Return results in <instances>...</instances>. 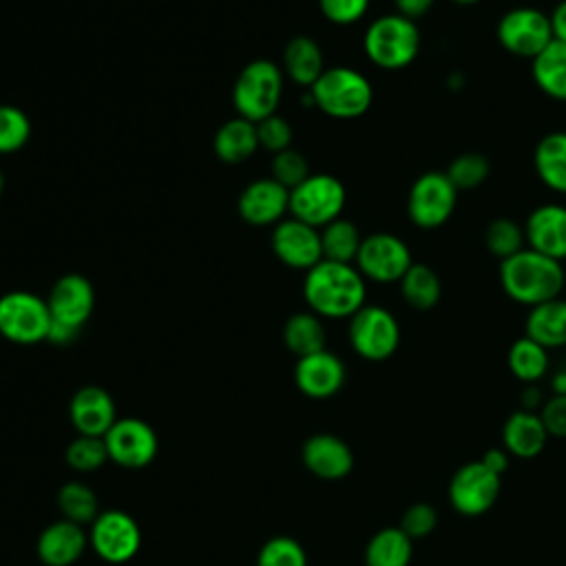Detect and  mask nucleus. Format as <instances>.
I'll list each match as a JSON object with an SVG mask.
<instances>
[{
	"instance_id": "5",
	"label": "nucleus",
	"mask_w": 566,
	"mask_h": 566,
	"mask_svg": "<svg viewBox=\"0 0 566 566\" xmlns=\"http://www.w3.org/2000/svg\"><path fill=\"white\" fill-rule=\"evenodd\" d=\"M283 95V71L272 60L259 57L248 62L232 86V106L237 115L261 122L276 113Z\"/></svg>"
},
{
	"instance_id": "27",
	"label": "nucleus",
	"mask_w": 566,
	"mask_h": 566,
	"mask_svg": "<svg viewBox=\"0 0 566 566\" xmlns=\"http://www.w3.org/2000/svg\"><path fill=\"white\" fill-rule=\"evenodd\" d=\"M533 164L546 188L566 195V130L544 135L535 146Z\"/></svg>"
},
{
	"instance_id": "33",
	"label": "nucleus",
	"mask_w": 566,
	"mask_h": 566,
	"mask_svg": "<svg viewBox=\"0 0 566 566\" xmlns=\"http://www.w3.org/2000/svg\"><path fill=\"white\" fill-rule=\"evenodd\" d=\"M363 234L354 221L338 217L321 228V248L323 259L338 263H354L360 250Z\"/></svg>"
},
{
	"instance_id": "19",
	"label": "nucleus",
	"mask_w": 566,
	"mask_h": 566,
	"mask_svg": "<svg viewBox=\"0 0 566 566\" xmlns=\"http://www.w3.org/2000/svg\"><path fill=\"white\" fill-rule=\"evenodd\" d=\"M526 243L551 259H566V206L542 203L531 210L524 223Z\"/></svg>"
},
{
	"instance_id": "4",
	"label": "nucleus",
	"mask_w": 566,
	"mask_h": 566,
	"mask_svg": "<svg viewBox=\"0 0 566 566\" xmlns=\"http://www.w3.org/2000/svg\"><path fill=\"white\" fill-rule=\"evenodd\" d=\"M363 49L374 66L385 71H400L409 66L420 53V29L411 18L400 13H385L365 29Z\"/></svg>"
},
{
	"instance_id": "13",
	"label": "nucleus",
	"mask_w": 566,
	"mask_h": 566,
	"mask_svg": "<svg viewBox=\"0 0 566 566\" xmlns=\"http://www.w3.org/2000/svg\"><path fill=\"white\" fill-rule=\"evenodd\" d=\"M93 551L111 564H122L135 557L142 544V533L137 522L124 511H104L99 513L88 533Z\"/></svg>"
},
{
	"instance_id": "10",
	"label": "nucleus",
	"mask_w": 566,
	"mask_h": 566,
	"mask_svg": "<svg viewBox=\"0 0 566 566\" xmlns=\"http://www.w3.org/2000/svg\"><path fill=\"white\" fill-rule=\"evenodd\" d=\"M354 265L365 281L398 283L413 265V259L409 245L398 234L374 232L363 237Z\"/></svg>"
},
{
	"instance_id": "23",
	"label": "nucleus",
	"mask_w": 566,
	"mask_h": 566,
	"mask_svg": "<svg viewBox=\"0 0 566 566\" xmlns=\"http://www.w3.org/2000/svg\"><path fill=\"white\" fill-rule=\"evenodd\" d=\"M548 431L539 418L537 411L528 409H517L513 411L504 427H502V442L504 449L520 460H531L537 458L548 442Z\"/></svg>"
},
{
	"instance_id": "1",
	"label": "nucleus",
	"mask_w": 566,
	"mask_h": 566,
	"mask_svg": "<svg viewBox=\"0 0 566 566\" xmlns=\"http://www.w3.org/2000/svg\"><path fill=\"white\" fill-rule=\"evenodd\" d=\"M367 296L365 276L354 263L323 259L305 272L303 298L321 318H352Z\"/></svg>"
},
{
	"instance_id": "35",
	"label": "nucleus",
	"mask_w": 566,
	"mask_h": 566,
	"mask_svg": "<svg viewBox=\"0 0 566 566\" xmlns=\"http://www.w3.org/2000/svg\"><path fill=\"white\" fill-rule=\"evenodd\" d=\"M57 506H60L64 520H71L80 526L86 522L93 524V520L99 515L97 497H95L93 489L82 482H66L57 491Z\"/></svg>"
},
{
	"instance_id": "16",
	"label": "nucleus",
	"mask_w": 566,
	"mask_h": 566,
	"mask_svg": "<svg viewBox=\"0 0 566 566\" xmlns=\"http://www.w3.org/2000/svg\"><path fill=\"white\" fill-rule=\"evenodd\" d=\"M237 210L250 226H276L290 212V190L272 177L254 179L241 190Z\"/></svg>"
},
{
	"instance_id": "20",
	"label": "nucleus",
	"mask_w": 566,
	"mask_h": 566,
	"mask_svg": "<svg viewBox=\"0 0 566 566\" xmlns=\"http://www.w3.org/2000/svg\"><path fill=\"white\" fill-rule=\"evenodd\" d=\"M69 416L80 436L104 438L106 431L115 424V402L111 394L97 385L82 387L73 394L69 405Z\"/></svg>"
},
{
	"instance_id": "25",
	"label": "nucleus",
	"mask_w": 566,
	"mask_h": 566,
	"mask_svg": "<svg viewBox=\"0 0 566 566\" xmlns=\"http://www.w3.org/2000/svg\"><path fill=\"white\" fill-rule=\"evenodd\" d=\"M283 71L294 84L310 88L325 71L318 42L310 35H294L283 49Z\"/></svg>"
},
{
	"instance_id": "34",
	"label": "nucleus",
	"mask_w": 566,
	"mask_h": 566,
	"mask_svg": "<svg viewBox=\"0 0 566 566\" xmlns=\"http://www.w3.org/2000/svg\"><path fill=\"white\" fill-rule=\"evenodd\" d=\"M524 243H526L524 226L515 223L509 217L493 219L484 230V245H486L489 254H493L500 261L524 250Z\"/></svg>"
},
{
	"instance_id": "48",
	"label": "nucleus",
	"mask_w": 566,
	"mask_h": 566,
	"mask_svg": "<svg viewBox=\"0 0 566 566\" xmlns=\"http://www.w3.org/2000/svg\"><path fill=\"white\" fill-rule=\"evenodd\" d=\"M542 407L544 405V400H542V396H539V391H537V387H528L526 391H524V398H522V407L524 409H528V411H533V407Z\"/></svg>"
},
{
	"instance_id": "37",
	"label": "nucleus",
	"mask_w": 566,
	"mask_h": 566,
	"mask_svg": "<svg viewBox=\"0 0 566 566\" xmlns=\"http://www.w3.org/2000/svg\"><path fill=\"white\" fill-rule=\"evenodd\" d=\"M489 172H491V166L484 155L464 153V155H458L449 164L447 177L458 188V192H464V190H475L478 186H482L486 181Z\"/></svg>"
},
{
	"instance_id": "36",
	"label": "nucleus",
	"mask_w": 566,
	"mask_h": 566,
	"mask_svg": "<svg viewBox=\"0 0 566 566\" xmlns=\"http://www.w3.org/2000/svg\"><path fill=\"white\" fill-rule=\"evenodd\" d=\"M31 137L29 115L11 104H0V155L18 153Z\"/></svg>"
},
{
	"instance_id": "11",
	"label": "nucleus",
	"mask_w": 566,
	"mask_h": 566,
	"mask_svg": "<svg viewBox=\"0 0 566 566\" xmlns=\"http://www.w3.org/2000/svg\"><path fill=\"white\" fill-rule=\"evenodd\" d=\"M495 33L504 51L528 60L553 42L551 18L535 7H515L506 11L497 22Z\"/></svg>"
},
{
	"instance_id": "49",
	"label": "nucleus",
	"mask_w": 566,
	"mask_h": 566,
	"mask_svg": "<svg viewBox=\"0 0 566 566\" xmlns=\"http://www.w3.org/2000/svg\"><path fill=\"white\" fill-rule=\"evenodd\" d=\"M455 4H475V2H480V0H453Z\"/></svg>"
},
{
	"instance_id": "38",
	"label": "nucleus",
	"mask_w": 566,
	"mask_h": 566,
	"mask_svg": "<svg viewBox=\"0 0 566 566\" xmlns=\"http://www.w3.org/2000/svg\"><path fill=\"white\" fill-rule=\"evenodd\" d=\"M108 458V449L104 438L97 436H77L66 447V462L75 471H95L99 469Z\"/></svg>"
},
{
	"instance_id": "46",
	"label": "nucleus",
	"mask_w": 566,
	"mask_h": 566,
	"mask_svg": "<svg viewBox=\"0 0 566 566\" xmlns=\"http://www.w3.org/2000/svg\"><path fill=\"white\" fill-rule=\"evenodd\" d=\"M433 2L436 0H394L396 13H400L405 18H411V20L424 15L433 7Z\"/></svg>"
},
{
	"instance_id": "47",
	"label": "nucleus",
	"mask_w": 566,
	"mask_h": 566,
	"mask_svg": "<svg viewBox=\"0 0 566 566\" xmlns=\"http://www.w3.org/2000/svg\"><path fill=\"white\" fill-rule=\"evenodd\" d=\"M548 18H551V29H553V40L566 44V0H562Z\"/></svg>"
},
{
	"instance_id": "8",
	"label": "nucleus",
	"mask_w": 566,
	"mask_h": 566,
	"mask_svg": "<svg viewBox=\"0 0 566 566\" xmlns=\"http://www.w3.org/2000/svg\"><path fill=\"white\" fill-rule=\"evenodd\" d=\"M51 327V312L46 298L13 290L0 296V334L18 345H33L46 340Z\"/></svg>"
},
{
	"instance_id": "31",
	"label": "nucleus",
	"mask_w": 566,
	"mask_h": 566,
	"mask_svg": "<svg viewBox=\"0 0 566 566\" xmlns=\"http://www.w3.org/2000/svg\"><path fill=\"white\" fill-rule=\"evenodd\" d=\"M398 283L405 303L420 312L433 310L442 296V283L438 272L424 263H413Z\"/></svg>"
},
{
	"instance_id": "7",
	"label": "nucleus",
	"mask_w": 566,
	"mask_h": 566,
	"mask_svg": "<svg viewBox=\"0 0 566 566\" xmlns=\"http://www.w3.org/2000/svg\"><path fill=\"white\" fill-rule=\"evenodd\" d=\"M349 345L352 349L371 363L387 360L400 345V325L396 316L382 305H363L349 318Z\"/></svg>"
},
{
	"instance_id": "45",
	"label": "nucleus",
	"mask_w": 566,
	"mask_h": 566,
	"mask_svg": "<svg viewBox=\"0 0 566 566\" xmlns=\"http://www.w3.org/2000/svg\"><path fill=\"white\" fill-rule=\"evenodd\" d=\"M480 462L489 469V471H493L495 475H504L506 471H509V464H511V453L502 447H491V449H486L484 451V455L480 458Z\"/></svg>"
},
{
	"instance_id": "18",
	"label": "nucleus",
	"mask_w": 566,
	"mask_h": 566,
	"mask_svg": "<svg viewBox=\"0 0 566 566\" xmlns=\"http://www.w3.org/2000/svg\"><path fill=\"white\" fill-rule=\"evenodd\" d=\"M294 382L301 389V394L310 398H329L338 394L345 382V365L329 349H321L296 360Z\"/></svg>"
},
{
	"instance_id": "14",
	"label": "nucleus",
	"mask_w": 566,
	"mask_h": 566,
	"mask_svg": "<svg viewBox=\"0 0 566 566\" xmlns=\"http://www.w3.org/2000/svg\"><path fill=\"white\" fill-rule=\"evenodd\" d=\"M108 458L126 469H142L157 455V433L139 418H117L104 436Z\"/></svg>"
},
{
	"instance_id": "39",
	"label": "nucleus",
	"mask_w": 566,
	"mask_h": 566,
	"mask_svg": "<svg viewBox=\"0 0 566 566\" xmlns=\"http://www.w3.org/2000/svg\"><path fill=\"white\" fill-rule=\"evenodd\" d=\"M256 566H307V557L296 539L279 535L261 546Z\"/></svg>"
},
{
	"instance_id": "29",
	"label": "nucleus",
	"mask_w": 566,
	"mask_h": 566,
	"mask_svg": "<svg viewBox=\"0 0 566 566\" xmlns=\"http://www.w3.org/2000/svg\"><path fill=\"white\" fill-rule=\"evenodd\" d=\"M413 539L400 526H385L365 546V566H409Z\"/></svg>"
},
{
	"instance_id": "9",
	"label": "nucleus",
	"mask_w": 566,
	"mask_h": 566,
	"mask_svg": "<svg viewBox=\"0 0 566 566\" xmlns=\"http://www.w3.org/2000/svg\"><path fill=\"white\" fill-rule=\"evenodd\" d=\"M458 203V188L447 172L429 170L420 175L407 195V214L416 228L436 230L449 221Z\"/></svg>"
},
{
	"instance_id": "26",
	"label": "nucleus",
	"mask_w": 566,
	"mask_h": 566,
	"mask_svg": "<svg viewBox=\"0 0 566 566\" xmlns=\"http://www.w3.org/2000/svg\"><path fill=\"white\" fill-rule=\"evenodd\" d=\"M259 148L256 124L237 115L221 124L212 139L214 155L226 164H241L250 159Z\"/></svg>"
},
{
	"instance_id": "44",
	"label": "nucleus",
	"mask_w": 566,
	"mask_h": 566,
	"mask_svg": "<svg viewBox=\"0 0 566 566\" xmlns=\"http://www.w3.org/2000/svg\"><path fill=\"white\" fill-rule=\"evenodd\" d=\"M537 413L551 438H566V394H553Z\"/></svg>"
},
{
	"instance_id": "24",
	"label": "nucleus",
	"mask_w": 566,
	"mask_h": 566,
	"mask_svg": "<svg viewBox=\"0 0 566 566\" xmlns=\"http://www.w3.org/2000/svg\"><path fill=\"white\" fill-rule=\"evenodd\" d=\"M524 336L548 352L566 347V298L557 296L531 307L524 321Z\"/></svg>"
},
{
	"instance_id": "2",
	"label": "nucleus",
	"mask_w": 566,
	"mask_h": 566,
	"mask_svg": "<svg viewBox=\"0 0 566 566\" xmlns=\"http://www.w3.org/2000/svg\"><path fill=\"white\" fill-rule=\"evenodd\" d=\"M566 274L562 261L537 250L524 248L500 261V285L509 298L520 305L535 307L562 296Z\"/></svg>"
},
{
	"instance_id": "30",
	"label": "nucleus",
	"mask_w": 566,
	"mask_h": 566,
	"mask_svg": "<svg viewBox=\"0 0 566 566\" xmlns=\"http://www.w3.org/2000/svg\"><path fill=\"white\" fill-rule=\"evenodd\" d=\"M325 340L323 321L314 312H296L283 325V343L296 358L325 349Z\"/></svg>"
},
{
	"instance_id": "12",
	"label": "nucleus",
	"mask_w": 566,
	"mask_h": 566,
	"mask_svg": "<svg viewBox=\"0 0 566 566\" xmlns=\"http://www.w3.org/2000/svg\"><path fill=\"white\" fill-rule=\"evenodd\" d=\"M502 478L480 460L464 462L449 480V504L464 517H478L493 509L500 497Z\"/></svg>"
},
{
	"instance_id": "43",
	"label": "nucleus",
	"mask_w": 566,
	"mask_h": 566,
	"mask_svg": "<svg viewBox=\"0 0 566 566\" xmlns=\"http://www.w3.org/2000/svg\"><path fill=\"white\" fill-rule=\"evenodd\" d=\"M318 9L334 24H354L367 13L369 0H318Z\"/></svg>"
},
{
	"instance_id": "21",
	"label": "nucleus",
	"mask_w": 566,
	"mask_h": 566,
	"mask_svg": "<svg viewBox=\"0 0 566 566\" xmlns=\"http://www.w3.org/2000/svg\"><path fill=\"white\" fill-rule=\"evenodd\" d=\"M303 464L321 480H343L354 469V453L345 440L332 433H316L305 440Z\"/></svg>"
},
{
	"instance_id": "42",
	"label": "nucleus",
	"mask_w": 566,
	"mask_h": 566,
	"mask_svg": "<svg viewBox=\"0 0 566 566\" xmlns=\"http://www.w3.org/2000/svg\"><path fill=\"white\" fill-rule=\"evenodd\" d=\"M411 539L427 537L438 526V511L429 502H416L405 509L398 524Z\"/></svg>"
},
{
	"instance_id": "28",
	"label": "nucleus",
	"mask_w": 566,
	"mask_h": 566,
	"mask_svg": "<svg viewBox=\"0 0 566 566\" xmlns=\"http://www.w3.org/2000/svg\"><path fill=\"white\" fill-rule=\"evenodd\" d=\"M531 73L537 88L557 99L566 102V44L553 40L531 60Z\"/></svg>"
},
{
	"instance_id": "15",
	"label": "nucleus",
	"mask_w": 566,
	"mask_h": 566,
	"mask_svg": "<svg viewBox=\"0 0 566 566\" xmlns=\"http://www.w3.org/2000/svg\"><path fill=\"white\" fill-rule=\"evenodd\" d=\"M272 252L274 256L294 270H310L323 261L321 230L307 226L294 217H285L272 230Z\"/></svg>"
},
{
	"instance_id": "3",
	"label": "nucleus",
	"mask_w": 566,
	"mask_h": 566,
	"mask_svg": "<svg viewBox=\"0 0 566 566\" xmlns=\"http://www.w3.org/2000/svg\"><path fill=\"white\" fill-rule=\"evenodd\" d=\"M312 104L334 119L365 115L374 99L371 82L352 66H327L310 86Z\"/></svg>"
},
{
	"instance_id": "17",
	"label": "nucleus",
	"mask_w": 566,
	"mask_h": 566,
	"mask_svg": "<svg viewBox=\"0 0 566 566\" xmlns=\"http://www.w3.org/2000/svg\"><path fill=\"white\" fill-rule=\"evenodd\" d=\"M46 305L51 321L82 329L95 307V290L82 274H62L49 290Z\"/></svg>"
},
{
	"instance_id": "6",
	"label": "nucleus",
	"mask_w": 566,
	"mask_h": 566,
	"mask_svg": "<svg viewBox=\"0 0 566 566\" xmlns=\"http://www.w3.org/2000/svg\"><path fill=\"white\" fill-rule=\"evenodd\" d=\"M345 199L347 192L338 177L314 172L290 190V217L321 230L329 221L343 217Z\"/></svg>"
},
{
	"instance_id": "32",
	"label": "nucleus",
	"mask_w": 566,
	"mask_h": 566,
	"mask_svg": "<svg viewBox=\"0 0 566 566\" xmlns=\"http://www.w3.org/2000/svg\"><path fill=\"white\" fill-rule=\"evenodd\" d=\"M506 365H509V371L517 380H522L526 385H533V382L542 380L546 376V371H548V365H551L548 349L542 347L539 343H535L528 336H520L509 347Z\"/></svg>"
},
{
	"instance_id": "40",
	"label": "nucleus",
	"mask_w": 566,
	"mask_h": 566,
	"mask_svg": "<svg viewBox=\"0 0 566 566\" xmlns=\"http://www.w3.org/2000/svg\"><path fill=\"white\" fill-rule=\"evenodd\" d=\"M310 166L307 159L294 150L292 146L272 155V164H270V177L274 181H279L281 186H285L287 190L296 188L301 181H305L310 177Z\"/></svg>"
},
{
	"instance_id": "22",
	"label": "nucleus",
	"mask_w": 566,
	"mask_h": 566,
	"mask_svg": "<svg viewBox=\"0 0 566 566\" xmlns=\"http://www.w3.org/2000/svg\"><path fill=\"white\" fill-rule=\"evenodd\" d=\"M88 544L86 533L71 520H57L49 524L35 544L38 557L46 566H71L75 564Z\"/></svg>"
},
{
	"instance_id": "50",
	"label": "nucleus",
	"mask_w": 566,
	"mask_h": 566,
	"mask_svg": "<svg viewBox=\"0 0 566 566\" xmlns=\"http://www.w3.org/2000/svg\"><path fill=\"white\" fill-rule=\"evenodd\" d=\"M2 190H4V175H2V170H0V195H2Z\"/></svg>"
},
{
	"instance_id": "41",
	"label": "nucleus",
	"mask_w": 566,
	"mask_h": 566,
	"mask_svg": "<svg viewBox=\"0 0 566 566\" xmlns=\"http://www.w3.org/2000/svg\"><path fill=\"white\" fill-rule=\"evenodd\" d=\"M256 137H259V148L276 155L292 146V126L285 117L274 113L256 122Z\"/></svg>"
}]
</instances>
